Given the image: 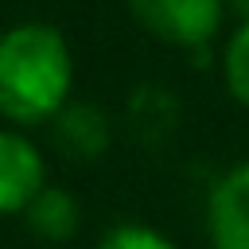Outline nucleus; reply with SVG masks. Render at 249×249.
Instances as JSON below:
<instances>
[{
  "label": "nucleus",
  "mask_w": 249,
  "mask_h": 249,
  "mask_svg": "<svg viewBox=\"0 0 249 249\" xmlns=\"http://www.w3.org/2000/svg\"><path fill=\"white\" fill-rule=\"evenodd\" d=\"M74 89V54L58 27L16 23L0 35V121L35 128L54 121Z\"/></svg>",
  "instance_id": "nucleus-1"
},
{
  "label": "nucleus",
  "mask_w": 249,
  "mask_h": 249,
  "mask_svg": "<svg viewBox=\"0 0 249 249\" xmlns=\"http://www.w3.org/2000/svg\"><path fill=\"white\" fill-rule=\"evenodd\" d=\"M128 12L167 47H202L222 31L226 0H128Z\"/></svg>",
  "instance_id": "nucleus-2"
},
{
  "label": "nucleus",
  "mask_w": 249,
  "mask_h": 249,
  "mask_svg": "<svg viewBox=\"0 0 249 249\" xmlns=\"http://www.w3.org/2000/svg\"><path fill=\"white\" fill-rule=\"evenodd\" d=\"M47 187V160L19 128H0V218H23L35 195Z\"/></svg>",
  "instance_id": "nucleus-3"
},
{
  "label": "nucleus",
  "mask_w": 249,
  "mask_h": 249,
  "mask_svg": "<svg viewBox=\"0 0 249 249\" xmlns=\"http://www.w3.org/2000/svg\"><path fill=\"white\" fill-rule=\"evenodd\" d=\"M210 249H249V160L230 167L206 198Z\"/></svg>",
  "instance_id": "nucleus-4"
},
{
  "label": "nucleus",
  "mask_w": 249,
  "mask_h": 249,
  "mask_svg": "<svg viewBox=\"0 0 249 249\" xmlns=\"http://www.w3.org/2000/svg\"><path fill=\"white\" fill-rule=\"evenodd\" d=\"M23 222H27V230H31L39 241L62 245V241H70V237L78 233V226H82V206H78V198H74L66 187L47 183V187L35 195V202L23 210Z\"/></svg>",
  "instance_id": "nucleus-5"
},
{
  "label": "nucleus",
  "mask_w": 249,
  "mask_h": 249,
  "mask_svg": "<svg viewBox=\"0 0 249 249\" xmlns=\"http://www.w3.org/2000/svg\"><path fill=\"white\" fill-rule=\"evenodd\" d=\"M222 78H226L230 97L249 109V23H241V27L226 39V51H222Z\"/></svg>",
  "instance_id": "nucleus-6"
},
{
  "label": "nucleus",
  "mask_w": 249,
  "mask_h": 249,
  "mask_svg": "<svg viewBox=\"0 0 249 249\" xmlns=\"http://www.w3.org/2000/svg\"><path fill=\"white\" fill-rule=\"evenodd\" d=\"M93 249H179V245L148 222H121V226L105 230Z\"/></svg>",
  "instance_id": "nucleus-7"
},
{
  "label": "nucleus",
  "mask_w": 249,
  "mask_h": 249,
  "mask_svg": "<svg viewBox=\"0 0 249 249\" xmlns=\"http://www.w3.org/2000/svg\"><path fill=\"white\" fill-rule=\"evenodd\" d=\"M226 8H233L241 16V23H249V0H226Z\"/></svg>",
  "instance_id": "nucleus-8"
}]
</instances>
